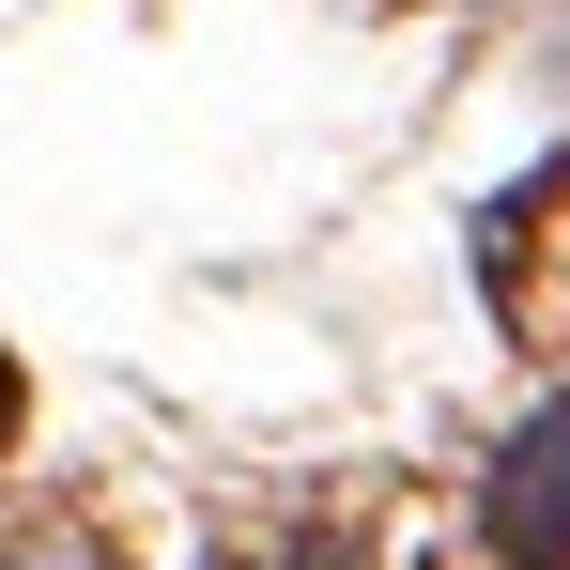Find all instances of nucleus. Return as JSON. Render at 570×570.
<instances>
[{"instance_id":"1","label":"nucleus","mask_w":570,"mask_h":570,"mask_svg":"<svg viewBox=\"0 0 570 570\" xmlns=\"http://www.w3.org/2000/svg\"><path fill=\"white\" fill-rule=\"evenodd\" d=\"M493 570H570V401H540L493 463Z\"/></svg>"},{"instance_id":"2","label":"nucleus","mask_w":570,"mask_h":570,"mask_svg":"<svg viewBox=\"0 0 570 570\" xmlns=\"http://www.w3.org/2000/svg\"><path fill=\"white\" fill-rule=\"evenodd\" d=\"M0 570H108L78 524H0Z\"/></svg>"},{"instance_id":"3","label":"nucleus","mask_w":570,"mask_h":570,"mask_svg":"<svg viewBox=\"0 0 570 570\" xmlns=\"http://www.w3.org/2000/svg\"><path fill=\"white\" fill-rule=\"evenodd\" d=\"M0 448H16V355H0Z\"/></svg>"}]
</instances>
